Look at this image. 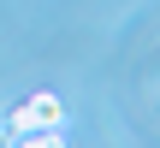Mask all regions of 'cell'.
<instances>
[{"instance_id":"obj_2","label":"cell","mask_w":160,"mask_h":148,"mask_svg":"<svg viewBox=\"0 0 160 148\" xmlns=\"http://www.w3.org/2000/svg\"><path fill=\"white\" fill-rule=\"evenodd\" d=\"M12 148H65L59 131H24V136H12Z\"/></svg>"},{"instance_id":"obj_1","label":"cell","mask_w":160,"mask_h":148,"mask_svg":"<svg viewBox=\"0 0 160 148\" xmlns=\"http://www.w3.org/2000/svg\"><path fill=\"white\" fill-rule=\"evenodd\" d=\"M30 113H36V125H42V131H65V107H59V95H36V101H30Z\"/></svg>"},{"instance_id":"obj_3","label":"cell","mask_w":160,"mask_h":148,"mask_svg":"<svg viewBox=\"0 0 160 148\" xmlns=\"http://www.w3.org/2000/svg\"><path fill=\"white\" fill-rule=\"evenodd\" d=\"M0 148H12V136H6V131H0Z\"/></svg>"}]
</instances>
